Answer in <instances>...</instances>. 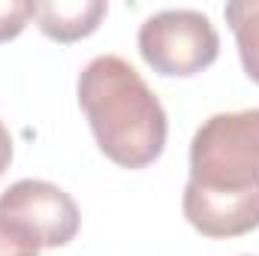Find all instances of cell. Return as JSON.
<instances>
[{
  "instance_id": "obj_1",
  "label": "cell",
  "mask_w": 259,
  "mask_h": 256,
  "mask_svg": "<svg viewBox=\"0 0 259 256\" xmlns=\"http://www.w3.org/2000/svg\"><path fill=\"white\" fill-rule=\"evenodd\" d=\"M75 94L100 151L112 163L145 169L163 154L169 136L166 109L130 61L118 55L94 58L78 72Z\"/></svg>"
},
{
  "instance_id": "obj_5",
  "label": "cell",
  "mask_w": 259,
  "mask_h": 256,
  "mask_svg": "<svg viewBox=\"0 0 259 256\" xmlns=\"http://www.w3.org/2000/svg\"><path fill=\"white\" fill-rule=\"evenodd\" d=\"M184 217L205 238H238L259 226V193H214L187 181Z\"/></svg>"
},
{
  "instance_id": "obj_6",
  "label": "cell",
  "mask_w": 259,
  "mask_h": 256,
  "mask_svg": "<svg viewBox=\"0 0 259 256\" xmlns=\"http://www.w3.org/2000/svg\"><path fill=\"white\" fill-rule=\"evenodd\" d=\"M109 6L103 0H46L36 3V24L55 42H75L91 36L106 18Z\"/></svg>"
},
{
  "instance_id": "obj_8",
  "label": "cell",
  "mask_w": 259,
  "mask_h": 256,
  "mask_svg": "<svg viewBox=\"0 0 259 256\" xmlns=\"http://www.w3.org/2000/svg\"><path fill=\"white\" fill-rule=\"evenodd\" d=\"M33 15H36V3L30 0H0V42L15 39Z\"/></svg>"
},
{
  "instance_id": "obj_2",
  "label": "cell",
  "mask_w": 259,
  "mask_h": 256,
  "mask_svg": "<svg viewBox=\"0 0 259 256\" xmlns=\"http://www.w3.org/2000/svg\"><path fill=\"white\" fill-rule=\"evenodd\" d=\"M190 184L214 193H259V109L217 112L190 142Z\"/></svg>"
},
{
  "instance_id": "obj_10",
  "label": "cell",
  "mask_w": 259,
  "mask_h": 256,
  "mask_svg": "<svg viewBox=\"0 0 259 256\" xmlns=\"http://www.w3.org/2000/svg\"><path fill=\"white\" fill-rule=\"evenodd\" d=\"M9 163H12V136H9L6 124L0 121V175L9 169Z\"/></svg>"
},
{
  "instance_id": "obj_9",
  "label": "cell",
  "mask_w": 259,
  "mask_h": 256,
  "mask_svg": "<svg viewBox=\"0 0 259 256\" xmlns=\"http://www.w3.org/2000/svg\"><path fill=\"white\" fill-rule=\"evenodd\" d=\"M0 256H39V247L24 232L0 220Z\"/></svg>"
},
{
  "instance_id": "obj_4",
  "label": "cell",
  "mask_w": 259,
  "mask_h": 256,
  "mask_svg": "<svg viewBox=\"0 0 259 256\" xmlns=\"http://www.w3.org/2000/svg\"><path fill=\"white\" fill-rule=\"evenodd\" d=\"M0 220L24 232L39 250L69 244L81 226L75 199L39 178H21L0 193Z\"/></svg>"
},
{
  "instance_id": "obj_3",
  "label": "cell",
  "mask_w": 259,
  "mask_h": 256,
  "mask_svg": "<svg viewBox=\"0 0 259 256\" xmlns=\"http://www.w3.org/2000/svg\"><path fill=\"white\" fill-rule=\"evenodd\" d=\"M139 55L160 75L187 78L217 61L220 36L199 9H163L142 21Z\"/></svg>"
},
{
  "instance_id": "obj_7",
  "label": "cell",
  "mask_w": 259,
  "mask_h": 256,
  "mask_svg": "<svg viewBox=\"0 0 259 256\" xmlns=\"http://www.w3.org/2000/svg\"><path fill=\"white\" fill-rule=\"evenodd\" d=\"M226 21L235 33V46H238L244 72L259 84V0L226 3Z\"/></svg>"
}]
</instances>
